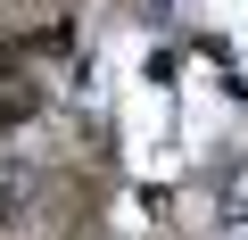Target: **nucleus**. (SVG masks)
Returning a JSON list of instances; mask_svg holds the SVG:
<instances>
[{
	"label": "nucleus",
	"instance_id": "1",
	"mask_svg": "<svg viewBox=\"0 0 248 240\" xmlns=\"http://www.w3.org/2000/svg\"><path fill=\"white\" fill-rule=\"evenodd\" d=\"M33 108H42V83L9 75V91H0V125H17V116H33Z\"/></svg>",
	"mask_w": 248,
	"mask_h": 240
},
{
	"label": "nucleus",
	"instance_id": "2",
	"mask_svg": "<svg viewBox=\"0 0 248 240\" xmlns=\"http://www.w3.org/2000/svg\"><path fill=\"white\" fill-rule=\"evenodd\" d=\"M9 75H17V42L0 33V83H9Z\"/></svg>",
	"mask_w": 248,
	"mask_h": 240
}]
</instances>
